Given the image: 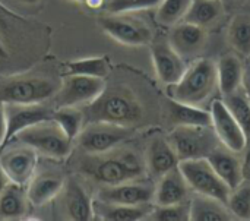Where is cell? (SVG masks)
I'll use <instances>...</instances> for the list:
<instances>
[{
    "label": "cell",
    "instance_id": "22",
    "mask_svg": "<svg viewBox=\"0 0 250 221\" xmlns=\"http://www.w3.org/2000/svg\"><path fill=\"white\" fill-rule=\"evenodd\" d=\"M63 197L69 219L75 221H89L95 219L94 201L76 180H69L67 183L64 182Z\"/></svg>",
    "mask_w": 250,
    "mask_h": 221
},
{
    "label": "cell",
    "instance_id": "5",
    "mask_svg": "<svg viewBox=\"0 0 250 221\" xmlns=\"http://www.w3.org/2000/svg\"><path fill=\"white\" fill-rule=\"evenodd\" d=\"M167 139L180 161L207 158L220 145L212 126H174Z\"/></svg>",
    "mask_w": 250,
    "mask_h": 221
},
{
    "label": "cell",
    "instance_id": "29",
    "mask_svg": "<svg viewBox=\"0 0 250 221\" xmlns=\"http://www.w3.org/2000/svg\"><path fill=\"white\" fill-rule=\"evenodd\" d=\"M51 119L73 142L85 126V113L79 107H54Z\"/></svg>",
    "mask_w": 250,
    "mask_h": 221
},
{
    "label": "cell",
    "instance_id": "25",
    "mask_svg": "<svg viewBox=\"0 0 250 221\" xmlns=\"http://www.w3.org/2000/svg\"><path fill=\"white\" fill-rule=\"evenodd\" d=\"M149 204L145 205H122V204H107L101 201H94L95 219L105 221H139L148 219L151 213Z\"/></svg>",
    "mask_w": 250,
    "mask_h": 221
},
{
    "label": "cell",
    "instance_id": "16",
    "mask_svg": "<svg viewBox=\"0 0 250 221\" xmlns=\"http://www.w3.org/2000/svg\"><path fill=\"white\" fill-rule=\"evenodd\" d=\"M168 43L186 60L198 56L208 43V32L205 28L182 21L170 28Z\"/></svg>",
    "mask_w": 250,
    "mask_h": 221
},
{
    "label": "cell",
    "instance_id": "36",
    "mask_svg": "<svg viewBox=\"0 0 250 221\" xmlns=\"http://www.w3.org/2000/svg\"><path fill=\"white\" fill-rule=\"evenodd\" d=\"M78 4H82L83 7H86L88 10H101L105 7L107 0H69Z\"/></svg>",
    "mask_w": 250,
    "mask_h": 221
},
{
    "label": "cell",
    "instance_id": "26",
    "mask_svg": "<svg viewBox=\"0 0 250 221\" xmlns=\"http://www.w3.org/2000/svg\"><path fill=\"white\" fill-rule=\"evenodd\" d=\"M168 117L174 126H211L209 110L173 98L168 100Z\"/></svg>",
    "mask_w": 250,
    "mask_h": 221
},
{
    "label": "cell",
    "instance_id": "9",
    "mask_svg": "<svg viewBox=\"0 0 250 221\" xmlns=\"http://www.w3.org/2000/svg\"><path fill=\"white\" fill-rule=\"evenodd\" d=\"M98 23L108 37L129 47L148 45L154 40L149 25L129 13H107L100 18Z\"/></svg>",
    "mask_w": 250,
    "mask_h": 221
},
{
    "label": "cell",
    "instance_id": "35",
    "mask_svg": "<svg viewBox=\"0 0 250 221\" xmlns=\"http://www.w3.org/2000/svg\"><path fill=\"white\" fill-rule=\"evenodd\" d=\"M163 0H107V13H135L157 7Z\"/></svg>",
    "mask_w": 250,
    "mask_h": 221
},
{
    "label": "cell",
    "instance_id": "31",
    "mask_svg": "<svg viewBox=\"0 0 250 221\" xmlns=\"http://www.w3.org/2000/svg\"><path fill=\"white\" fill-rule=\"evenodd\" d=\"M190 3L192 0H163L157 6V22L167 28L174 26L185 19Z\"/></svg>",
    "mask_w": 250,
    "mask_h": 221
},
{
    "label": "cell",
    "instance_id": "39",
    "mask_svg": "<svg viewBox=\"0 0 250 221\" xmlns=\"http://www.w3.org/2000/svg\"><path fill=\"white\" fill-rule=\"evenodd\" d=\"M6 142V116H4V104L0 103V150Z\"/></svg>",
    "mask_w": 250,
    "mask_h": 221
},
{
    "label": "cell",
    "instance_id": "41",
    "mask_svg": "<svg viewBox=\"0 0 250 221\" xmlns=\"http://www.w3.org/2000/svg\"><path fill=\"white\" fill-rule=\"evenodd\" d=\"M15 4L22 6V7H35L38 6L42 0H12Z\"/></svg>",
    "mask_w": 250,
    "mask_h": 221
},
{
    "label": "cell",
    "instance_id": "19",
    "mask_svg": "<svg viewBox=\"0 0 250 221\" xmlns=\"http://www.w3.org/2000/svg\"><path fill=\"white\" fill-rule=\"evenodd\" d=\"M207 160L217 172V175L221 177V180L230 188V191L237 188L245 180L242 172V160L237 157V153L230 151L224 145L220 144L207 157Z\"/></svg>",
    "mask_w": 250,
    "mask_h": 221
},
{
    "label": "cell",
    "instance_id": "20",
    "mask_svg": "<svg viewBox=\"0 0 250 221\" xmlns=\"http://www.w3.org/2000/svg\"><path fill=\"white\" fill-rule=\"evenodd\" d=\"M217 66V87L226 97L243 88L245 66L237 53H227L218 59Z\"/></svg>",
    "mask_w": 250,
    "mask_h": 221
},
{
    "label": "cell",
    "instance_id": "23",
    "mask_svg": "<svg viewBox=\"0 0 250 221\" xmlns=\"http://www.w3.org/2000/svg\"><path fill=\"white\" fill-rule=\"evenodd\" d=\"M29 201L26 188L18 183L7 182L0 194V220H21L26 216Z\"/></svg>",
    "mask_w": 250,
    "mask_h": 221
},
{
    "label": "cell",
    "instance_id": "30",
    "mask_svg": "<svg viewBox=\"0 0 250 221\" xmlns=\"http://www.w3.org/2000/svg\"><path fill=\"white\" fill-rule=\"evenodd\" d=\"M66 72L70 75H85L104 79L110 72V63L104 56L78 59L66 63Z\"/></svg>",
    "mask_w": 250,
    "mask_h": 221
},
{
    "label": "cell",
    "instance_id": "8",
    "mask_svg": "<svg viewBox=\"0 0 250 221\" xmlns=\"http://www.w3.org/2000/svg\"><path fill=\"white\" fill-rule=\"evenodd\" d=\"M132 132V128L126 126L105 122H89L85 123L75 142L85 154L100 155L119 148V145L130 138Z\"/></svg>",
    "mask_w": 250,
    "mask_h": 221
},
{
    "label": "cell",
    "instance_id": "13",
    "mask_svg": "<svg viewBox=\"0 0 250 221\" xmlns=\"http://www.w3.org/2000/svg\"><path fill=\"white\" fill-rule=\"evenodd\" d=\"M151 59L157 78L167 87L174 85L188 69L185 59L171 47L168 40H160L151 45Z\"/></svg>",
    "mask_w": 250,
    "mask_h": 221
},
{
    "label": "cell",
    "instance_id": "7",
    "mask_svg": "<svg viewBox=\"0 0 250 221\" xmlns=\"http://www.w3.org/2000/svg\"><path fill=\"white\" fill-rule=\"evenodd\" d=\"M179 170L182 172L189 189L195 194L215 198L227 205L230 188L221 180L207 158L182 160L179 161Z\"/></svg>",
    "mask_w": 250,
    "mask_h": 221
},
{
    "label": "cell",
    "instance_id": "33",
    "mask_svg": "<svg viewBox=\"0 0 250 221\" xmlns=\"http://www.w3.org/2000/svg\"><path fill=\"white\" fill-rule=\"evenodd\" d=\"M224 103L227 104L229 110L233 113L236 120L240 123L242 129L245 131V133L248 136V141H250V103L246 98L243 88L234 94L226 95Z\"/></svg>",
    "mask_w": 250,
    "mask_h": 221
},
{
    "label": "cell",
    "instance_id": "42",
    "mask_svg": "<svg viewBox=\"0 0 250 221\" xmlns=\"http://www.w3.org/2000/svg\"><path fill=\"white\" fill-rule=\"evenodd\" d=\"M7 177L4 176V173H3V170H1V167H0V194H1V191L4 189V186L7 185Z\"/></svg>",
    "mask_w": 250,
    "mask_h": 221
},
{
    "label": "cell",
    "instance_id": "14",
    "mask_svg": "<svg viewBox=\"0 0 250 221\" xmlns=\"http://www.w3.org/2000/svg\"><path fill=\"white\" fill-rule=\"evenodd\" d=\"M51 107L44 103L37 104H4V116H6V142H10L12 138L42 120L51 119L53 114Z\"/></svg>",
    "mask_w": 250,
    "mask_h": 221
},
{
    "label": "cell",
    "instance_id": "34",
    "mask_svg": "<svg viewBox=\"0 0 250 221\" xmlns=\"http://www.w3.org/2000/svg\"><path fill=\"white\" fill-rule=\"evenodd\" d=\"M148 219L155 221H190L189 204L182 202L174 205H155Z\"/></svg>",
    "mask_w": 250,
    "mask_h": 221
},
{
    "label": "cell",
    "instance_id": "3",
    "mask_svg": "<svg viewBox=\"0 0 250 221\" xmlns=\"http://www.w3.org/2000/svg\"><path fill=\"white\" fill-rule=\"evenodd\" d=\"M217 88V66L211 59H198L188 66L183 76L168 87L170 98L201 106Z\"/></svg>",
    "mask_w": 250,
    "mask_h": 221
},
{
    "label": "cell",
    "instance_id": "15",
    "mask_svg": "<svg viewBox=\"0 0 250 221\" xmlns=\"http://www.w3.org/2000/svg\"><path fill=\"white\" fill-rule=\"evenodd\" d=\"M154 199V188L145 183L125 182L119 185L103 186L97 194V201L122 205H145Z\"/></svg>",
    "mask_w": 250,
    "mask_h": 221
},
{
    "label": "cell",
    "instance_id": "24",
    "mask_svg": "<svg viewBox=\"0 0 250 221\" xmlns=\"http://www.w3.org/2000/svg\"><path fill=\"white\" fill-rule=\"evenodd\" d=\"M189 214L190 221H229L234 219L224 202L199 194H195L190 199Z\"/></svg>",
    "mask_w": 250,
    "mask_h": 221
},
{
    "label": "cell",
    "instance_id": "12",
    "mask_svg": "<svg viewBox=\"0 0 250 221\" xmlns=\"http://www.w3.org/2000/svg\"><path fill=\"white\" fill-rule=\"evenodd\" d=\"M211 126L221 145L233 153H243L248 145V136L242 129L240 123L236 120L233 113L229 110L224 100H215L209 109Z\"/></svg>",
    "mask_w": 250,
    "mask_h": 221
},
{
    "label": "cell",
    "instance_id": "2",
    "mask_svg": "<svg viewBox=\"0 0 250 221\" xmlns=\"http://www.w3.org/2000/svg\"><path fill=\"white\" fill-rule=\"evenodd\" d=\"M85 123L105 122L119 126L133 128L142 117L144 110L135 95L122 89H104V92L92 103L86 104Z\"/></svg>",
    "mask_w": 250,
    "mask_h": 221
},
{
    "label": "cell",
    "instance_id": "40",
    "mask_svg": "<svg viewBox=\"0 0 250 221\" xmlns=\"http://www.w3.org/2000/svg\"><path fill=\"white\" fill-rule=\"evenodd\" d=\"M243 91L246 94V98L250 103V67L245 69V78H243Z\"/></svg>",
    "mask_w": 250,
    "mask_h": 221
},
{
    "label": "cell",
    "instance_id": "18",
    "mask_svg": "<svg viewBox=\"0 0 250 221\" xmlns=\"http://www.w3.org/2000/svg\"><path fill=\"white\" fill-rule=\"evenodd\" d=\"M26 197L31 205L42 207L56 199L64 188V179L56 173H35L26 183Z\"/></svg>",
    "mask_w": 250,
    "mask_h": 221
},
{
    "label": "cell",
    "instance_id": "6",
    "mask_svg": "<svg viewBox=\"0 0 250 221\" xmlns=\"http://www.w3.org/2000/svg\"><path fill=\"white\" fill-rule=\"evenodd\" d=\"M57 85L40 76H12L0 84V103L37 104L54 97Z\"/></svg>",
    "mask_w": 250,
    "mask_h": 221
},
{
    "label": "cell",
    "instance_id": "28",
    "mask_svg": "<svg viewBox=\"0 0 250 221\" xmlns=\"http://www.w3.org/2000/svg\"><path fill=\"white\" fill-rule=\"evenodd\" d=\"M227 41L230 47L243 57H250V15H236L227 29Z\"/></svg>",
    "mask_w": 250,
    "mask_h": 221
},
{
    "label": "cell",
    "instance_id": "10",
    "mask_svg": "<svg viewBox=\"0 0 250 221\" xmlns=\"http://www.w3.org/2000/svg\"><path fill=\"white\" fill-rule=\"evenodd\" d=\"M105 89L103 78L66 73L54 94L56 107H81L92 103Z\"/></svg>",
    "mask_w": 250,
    "mask_h": 221
},
{
    "label": "cell",
    "instance_id": "38",
    "mask_svg": "<svg viewBox=\"0 0 250 221\" xmlns=\"http://www.w3.org/2000/svg\"><path fill=\"white\" fill-rule=\"evenodd\" d=\"M243 151H245V155H243V160H242L243 179L250 180V141H248V145H246V148Z\"/></svg>",
    "mask_w": 250,
    "mask_h": 221
},
{
    "label": "cell",
    "instance_id": "21",
    "mask_svg": "<svg viewBox=\"0 0 250 221\" xmlns=\"http://www.w3.org/2000/svg\"><path fill=\"white\" fill-rule=\"evenodd\" d=\"M189 186L179 170V166L158 177V185L154 189L155 205H174L188 199Z\"/></svg>",
    "mask_w": 250,
    "mask_h": 221
},
{
    "label": "cell",
    "instance_id": "27",
    "mask_svg": "<svg viewBox=\"0 0 250 221\" xmlns=\"http://www.w3.org/2000/svg\"><path fill=\"white\" fill-rule=\"evenodd\" d=\"M224 9L221 0H192L183 21L202 28H208L220 21Z\"/></svg>",
    "mask_w": 250,
    "mask_h": 221
},
{
    "label": "cell",
    "instance_id": "11",
    "mask_svg": "<svg viewBox=\"0 0 250 221\" xmlns=\"http://www.w3.org/2000/svg\"><path fill=\"white\" fill-rule=\"evenodd\" d=\"M38 153L31 147L16 142L0 150V167L9 182L26 186L37 173Z\"/></svg>",
    "mask_w": 250,
    "mask_h": 221
},
{
    "label": "cell",
    "instance_id": "1",
    "mask_svg": "<svg viewBox=\"0 0 250 221\" xmlns=\"http://www.w3.org/2000/svg\"><path fill=\"white\" fill-rule=\"evenodd\" d=\"M146 172L145 160L135 151L113 150L100 155H89L81 161V173L89 176L103 186L138 180Z\"/></svg>",
    "mask_w": 250,
    "mask_h": 221
},
{
    "label": "cell",
    "instance_id": "37",
    "mask_svg": "<svg viewBox=\"0 0 250 221\" xmlns=\"http://www.w3.org/2000/svg\"><path fill=\"white\" fill-rule=\"evenodd\" d=\"M6 22H0V59L1 60H7L9 59V51H7V45H6Z\"/></svg>",
    "mask_w": 250,
    "mask_h": 221
},
{
    "label": "cell",
    "instance_id": "32",
    "mask_svg": "<svg viewBox=\"0 0 250 221\" xmlns=\"http://www.w3.org/2000/svg\"><path fill=\"white\" fill-rule=\"evenodd\" d=\"M227 207L234 219L250 220V185L246 180L230 191Z\"/></svg>",
    "mask_w": 250,
    "mask_h": 221
},
{
    "label": "cell",
    "instance_id": "17",
    "mask_svg": "<svg viewBox=\"0 0 250 221\" xmlns=\"http://www.w3.org/2000/svg\"><path fill=\"white\" fill-rule=\"evenodd\" d=\"M179 157L167 138L155 136L149 141L145 153V166L151 176L161 177L179 166Z\"/></svg>",
    "mask_w": 250,
    "mask_h": 221
},
{
    "label": "cell",
    "instance_id": "4",
    "mask_svg": "<svg viewBox=\"0 0 250 221\" xmlns=\"http://www.w3.org/2000/svg\"><path fill=\"white\" fill-rule=\"evenodd\" d=\"M10 142L25 144L35 150L38 155L54 160H63L69 157L73 147V141L67 138V135L53 119L42 120L25 131L18 132Z\"/></svg>",
    "mask_w": 250,
    "mask_h": 221
}]
</instances>
